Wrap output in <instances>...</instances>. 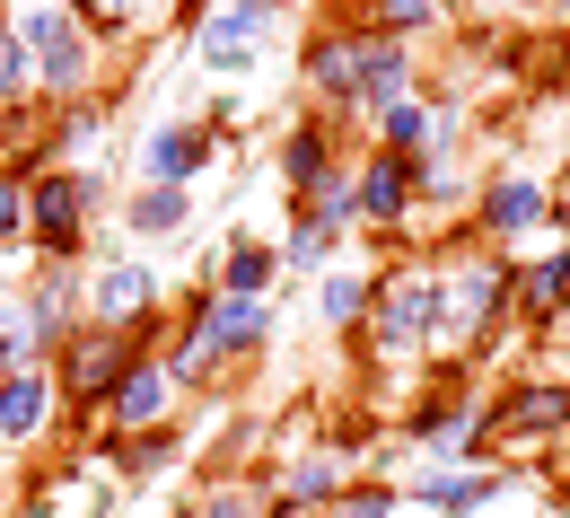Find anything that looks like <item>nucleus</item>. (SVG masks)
Segmentation results:
<instances>
[{"label":"nucleus","instance_id":"obj_1","mask_svg":"<svg viewBox=\"0 0 570 518\" xmlns=\"http://www.w3.org/2000/svg\"><path fill=\"white\" fill-rule=\"evenodd\" d=\"M97 203H106V176H97V167H36V176H27V237H36V264H79Z\"/></svg>","mask_w":570,"mask_h":518},{"label":"nucleus","instance_id":"obj_2","mask_svg":"<svg viewBox=\"0 0 570 518\" xmlns=\"http://www.w3.org/2000/svg\"><path fill=\"white\" fill-rule=\"evenodd\" d=\"M149 343H158V325H149V316H141V325H79L71 343L53 352V395H62L71 413H97V404L115 395V378L132 370Z\"/></svg>","mask_w":570,"mask_h":518},{"label":"nucleus","instance_id":"obj_3","mask_svg":"<svg viewBox=\"0 0 570 518\" xmlns=\"http://www.w3.org/2000/svg\"><path fill=\"white\" fill-rule=\"evenodd\" d=\"M18 36H27V53H36V97H45V106H79L88 79H97V36L79 27L62 0H27Z\"/></svg>","mask_w":570,"mask_h":518},{"label":"nucleus","instance_id":"obj_4","mask_svg":"<svg viewBox=\"0 0 570 518\" xmlns=\"http://www.w3.org/2000/svg\"><path fill=\"white\" fill-rule=\"evenodd\" d=\"M518 299V255H448L439 273V343H483Z\"/></svg>","mask_w":570,"mask_h":518},{"label":"nucleus","instance_id":"obj_5","mask_svg":"<svg viewBox=\"0 0 570 518\" xmlns=\"http://www.w3.org/2000/svg\"><path fill=\"white\" fill-rule=\"evenodd\" d=\"M368 343L386 361H422L439 343V264H386V282L368 299Z\"/></svg>","mask_w":570,"mask_h":518},{"label":"nucleus","instance_id":"obj_6","mask_svg":"<svg viewBox=\"0 0 570 518\" xmlns=\"http://www.w3.org/2000/svg\"><path fill=\"white\" fill-rule=\"evenodd\" d=\"M562 431H570V378H527V387L492 395V413H483V448L535 457V440H562Z\"/></svg>","mask_w":570,"mask_h":518},{"label":"nucleus","instance_id":"obj_7","mask_svg":"<svg viewBox=\"0 0 570 518\" xmlns=\"http://www.w3.org/2000/svg\"><path fill=\"white\" fill-rule=\"evenodd\" d=\"M18 316H27L36 361H53V352L79 334L71 316H88V273H79V264H36V282H27V299H18Z\"/></svg>","mask_w":570,"mask_h":518},{"label":"nucleus","instance_id":"obj_8","mask_svg":"<svg viewBox=\"0 0 570 518\" xmlns=\"http://www.w3.org/2000/svg\"><path fill=\"white\" fill-rule=\"evenodd\" d=\"M553 212V185L544 176H527V167H500L492 185L474 194V228L492 237V246H518V237H535Z\"/></svg>","mask_w":570,"mask_h":518},{"label":"nucleus","instance_id":"obj_9","mask_svg":"<svg viewBox=\"0 0 570 518\" xmlns=\"http://www.w3.org/2000/svg\"><path fill=\"white\" fill-rule=\"evenodd\" d=\"M185 325H194V334L212 343L219 361L237 370L246 352H264V343H273V325H282V316H273V299H228V291H203Z\"/></svg>","mask_w":570,"mask_h":518},{"label":"nucleus","instance_id":"obj_10","mask_svg":"<svg viewBox=\"0 0 570 518\" xmlns=\"http://www.w3.org/2000/svg\"><path fill=\"white\" fill-rule=\"evenodd\" d=\"M352 194H360V228H404L413 203H422V158L368 149V158L352 167Z\"/></svg>","mask_w":570,"mask_h":518},{"label":"nucleus","instance_id":"obj_11","mask_svg":"<svg viewBox=\"0 0 570 518\" xmlns=\"http://www.w3.org/2000/svg\"><path fill=\"white\" fill-rule=\"evenodd\" d=\"M219 158V133L203 115H176V124H149L141 133V185H194Z\"/></svg>","mask_w":570,"mask_h":518},{"label":"nucleus","instance_id":"obj_12","mask_svg":"<svg viewBox=\"0 0 570 518\" xmlns=\"http://www.w3.org/2000/svg\"><path fill=\"white\" fill-rule=\"evenodd\" d=\"M158 316V264L149 255H115L88 273V325H141Z\"/></svg>","mask_w":570,"mask_h":518},{"label":"nucleus","instance_id":"obj_13","mask_svg":"<svg viewBox=\"0 0 570 518\" xmlns=\"http://www.w3.org/2000/svg\"><path fill=\"white\" fill-rule=\"evenodd\" d=\"M97 422H106V431H167V422H176V387L158 370V352H141L132 370L115 378V395L97 404Z\"/></svg>","mask_w":570,"mask_h":518},{"label":"nucleus","instance_id":"obj_14","mask_svg":"<svg viewBox=\"0 0 570 518\" xmlns=\"http://www.w3.org/2000/svg\"><path fill=\"white\" fill-rule=\"evenodd\" d=\"M395 97H413V45L352 36V115H386Z\"/></svg>","mask_w":570,"mask_h":518},{"label":"nucleus","instance_id":"obj_15","mask_svg":"<svg viewBox=\"0 0 570 518\" xmlns=\"http://www.w3.org/2000/svg\"><path fill=\"white\" fill-rule=\"evenodd\" d=\"M273 176H282V203H307L334 176V115H298L273 149Z\"/></svg>","mask_w":570,"mask_h":518},{"label":"nucleus","instance_id":"obj_16","mask_svg":"<svg viewBox=\"0 0 570 518\" xmlns=\"http://www.w3.org/2000/svg\"><path fill=\"white\" fill-rule=\"evenodd\" d=\"M448 141H456V106H439V97H395L377 115V149H395V158H439Z\"/></svg>","mask_w":570,"mask_h":518},{"label":"nucleus","instance_id":"obj_17","mask_svg":"<svg viewBox=\"0 0 570 518\" xmlns=\"http://www.w3.org/2000/svg\"><path fill=\"white\" fill-rule=\"evenodd\" d=\"M62 395H53V370H9L0 378V448H27L53 431Z\"/></svg>","mask_w":570,"mask_h":518},{"label":"nucleus","instance_id":"obj_18","mask_svg":"<svg viewBox=\"0 0 570 518\" xmlns=\"http://www.w3.org/2000/svg\"><path fill=\"white\" fill-rule=\"evenodd\" d=\"M500 492H509L500 466H430L404 501H413V510H439V518H465V510H483V501H500Z\"/></svg>","mask_w":570,"mask_h":518},{"label":"nucleus","instance_id":"obj_19","mask_svg":"<svg viewBox=\"0 0 570 518\" xmlns=\"http://www.w3.org/2000/svg\"><path fill=\"white\" fill-rule=\"evenodd\" d=\"M343 483H352V466H343V448H307V457H289L282 475L264 483L273 492V510H316V501H343Z\"/></svg>","mask_w":570,"mask_h":518},{"label":"nucleus","instance_id":"obj_20","mask_svg":"<svg viewBox=\"0 0 570 518\" xmlns=\"http://www.w3.org/2000/svg\"><path fill=\"white\" fill-rule=\"evenodd\" d=\"M176 448H185V440H176V422H167V431H106L88 466H106L115 483H158V475L176 466Z\"/></svg>","mask_w":570,"mask_h":518},{"label":"nucleus","instance_id":"obj_21","mask_svg":"<svg viewBox=\"0 0 570 518\" xmlns=\"http://www.w3.org/2000/svg\"><path fill=\"white\" fill-rule=\"evenodd\" d=\"M273 282H282V246H264V237H228V246H219V273L203 282V291L273 299Z\"/></svg>","mask_w":570,"mask_h":518},{"label":"nucleus","instance_id":"obj_22","mask_svg":"<svg viewBox=\"0 0 570 518\" xmlns=\"http://www.w3.org/2000/svg\"><path fill=\"white\" fill-rule=\"evenodd\" d=\"M298 71H307V88H316L334 115H352V36H343V27H316V36L298 45Z\"/></svg>","mask_w":570,"mask_h":518},{"label":"nucleus","instance_id":"obj_23","mask_svg":"<svg viewBox=\"0 0 570 518\" xmlns=\"http://www.w3.org/2000/svg\"><path fill=\"white\" fill-rule=\"evenodd\" d=\"M27 518H106L97 466H45V475H36V510H27Z\"/></svg>","mask_w":570,"mask_h":518},{"label":"nucleus","instance_id":"obj_24","mask_svg":"<svg viewBox=\"0 0 570 518\" xmlns=\"http://www.w3.org/2000/svg\"><path fill=\"white\" fill-rule=\"evenodd\" d=\"M194 53H203V71H255V62H264V36H255V27H237V18H228V9H212V18H203V27H194Z\"/></svg>","mask_w":570,"mask_h":518},{"label":"nucleus","instance_id":"obj_25","mask_svg":"<svg viewBox=\"0 0 570 518\" xmlns=\"http://www.w3.org/2000/svg\"><path fill=\"white\" fill-rule=\"evenodd\" d=\"M124 228L132 237H176V228H194V194L185 185H132L124 194Z\"/></svg>","mask_w":570,"mask_h":518},{"label":"nucleus","instance_id":"obj_26","mask_svg":"<svg viewBox=\"0 0 570 518\" xmlns=\"http://www.w3.org/2000/svg\"><path fill=\"white\" fill-rule=\"evenodd\" d=\"M360 36H395V45H413L422 27H439L448 18V0H352Z\"/></svg>","mask_w":570,"mask_h":518},{"label":"nucleus","instance_id":"obj_27","mask_svg":"<svg viewBox=\"0 0 570 518\" xmlns=\"http://www.w3.org/2000/svg\"><path fill=\"white\" fill-rule=\"evenodd\" d=\"M368 299H377V282H368V273H343V264H334V273L316 282V325L352 334V325H368Z\"/></svg>","mask_w":570,"mask_h":518},{"label":"nucleus","instance_id":"obj_28","mask_svg":"<svg viewBox=\"0 0 570 518\" xmlns=\"http://www.w3.org/2000/svg\"><path fill=\"white\" fill-rule=\"evenodd\" d=\"M334 255H343V228H325V221H298L289 212V237H282V273H334Z\"/></svg>","mask_w":570,"mask_h":518},{"label":"nucleus","instance_id":"obj_29","mask_svg":"<svg viewBox=\"0 0 570 518\" xmlns=\"http://www.w3.org/2000/svg\"><path fill=\"white\" fill-rule=\"evenodd\" d=\"M27 97H36V53H27L18 18H0V115H9V106H27Z\"/></svg>","mask_w":570,"mask_h":518},{"label":"nucleus","instance_id":"obj_30","mask_svg":"<svg viewBox=\"0 0 570 518\" xmlns=\"http://www.w3.org/2000/svg\"><path fill=\"white\" fill-rule=\"evenodd\" d=\"M71 18L106 45V36H132V27H149V9L141 0H71Z\"/></svg>","mask_w":570,"mask_h":518},{"label":"nucleus","instance_id":"obj_31","mask_svg":"<svg viewBox=\"0 0 570 518\" xmlns=\"http://www.w3.org/2000/svg\"><path fill=\"white\" fill-rule=\"evenodd\" d=\"M194 518H273V492L264 483H212L194 501Z\"/></svg>","mask_w":570,"mask_h":518},{"label":"nucleus","instance_id":"obj_32","mask_svg":"<svg viewBox=\"0 0 570 518\" xmlns=\"http://www.w3.org/2000/svg\"><path fill=\"white\" fill-rule=\"evenodd\" d=\"M395 501H404V492L368 475V483H343V501H334V518H395Z\"/></svg>","mask_w":570,"mask_h":518},{"label":"nucleus","instance_id":"obj_33","mask_svg":"<svg viewBox=\"0 0 570 518\" xmlns=\"http://www.w3.org/2000/svg\"><path fill=\"white\" fill-rule=\"evenodd\" d=\"M18 237H27V176L0 167V246H18Z\"/></svg>","mask_w":570,"mask_h":518},{"label":"nucleus","instance_id":"obj_34","mask_svg":"<svg viewBox=\"0 0 570 518\" xmlns=\"http://www.w3.org/2000/svg\"><path fill=\"white\" fill-rule=\"evenodd\" d=\"M237 27H255V36H273V18H282V0H219Z\"/></svg>","mask_w":570,"mask_h":518},{"label":"nucleus","instance_id":"obj_35","mask_svg":"<svg viewBox=\"0 0 570 518\" xmlns=\"http://www.w3.org/2000/svg\"><path fill=\"white\" fill-rule=\"evenodd\" d=\"M544 228H562V246H570V185L553 194V212H544Z\"/></svg>","mask_w":570,"mask_h":518},{"label":"nucleus","instance_id":"obj_36","mask_svg":"<svg viewBox=\"0 0 570 518\" xmlns=\"http://www.w3.org/2000/svg\"><path fill=\"white\" fill-rule=\"evenodd\" d=\"M535 518H562V510H535Z\"/></svg>","mask_w":570,"mask_h":518}]
</instances>
